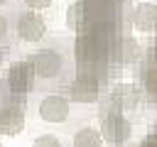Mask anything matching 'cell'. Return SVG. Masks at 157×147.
<instances>
[{
    "label": "cell",
    "instance_id": "6da1fadb",
    "mask_svg": "<svg viewBox=\"0 0 157 147\" xmlns=\"http://www.w3.org/2000/svg\"><path fill=\"white\" fill-rule=\"evenodd\" d=\"M29 69L32 76H37L39 81H54L64 71V59L56 49H39L29 59Z\"/></svg>",
    "mask_w": 157,
    "mask_h": 147
},
{
    "label": "cell",
    "instance_id": "7a4b0ae2",
    "mask_svg": "<svg viewBox=\"0 0 157 147\" xmlns=\"http://www.w3.org/2000/svg\"><path fill=\"white\" fill-rule=\"evenodd\" d=\"M101 137L105 140V142H110V145H123L128 137H130V132H132V127H130V120L123 115V113H118V110H113V113H105L103 115V123H101Z\"/></svg>",
    "mask_w": 157,
    "mask_h": 147
},
{
    "label": "cell",
    "instance_id": "3957f363",
    "mask_svg": "<svg viewBox=\"0 0 157 147\" xmlns=\"http://www.w3.org/2000/svg\"><path fill=\"white\" fill-rule=\"evenodd\" d=\"M98 93H101V83H98V76L96 74L78 71L76 78L71 81V98L76 103H96L98 100Z\"/></svg>",
    "mask_w": 157,
    "mask_h": 147
},
{
    "label": "cell",
    "instance_id": "277c9868",
    "mask_svg": "<svg viewBox=\"0 0 157 147\" xmlns=\"http://www.w3.org/2000/svg\"><path fill=\"white\" fill-rule=\"evenodd\" d=\"M37 110H39V118L44 123H64L69 118V113H71V105H69V100L64 96L49 93V96H44L39 100V108Z\"/></svg>",
    "mask_w": 157,
    "mask_h": 147
},
{
    "label": "cell",
    "instance_id": "5b68a950",
    "mask_svg": "<svg viewBox=\"0 0 157 147\" xmlns=\"http://www.w3.org/2000/svg\"><path fill=\"white\" fill-rule=\"evenodd\" d=\"M17 34L22 42H39L44 34H47V22L42 15H37L34 10L20 15L17 20Z\"/></svg>",
    "mask_w": 157,
    "mask_h": 147
},
{
    "label": "cell",
    "instance_id": "8992f818",
    "mask_svg": "<svg viewBox=\"0 0 157 147\" xmlns=\"http://www.w3.org/2000/svg\"><path fill=\"white\" fill-rule=\"evenodd\" d=\"M34 76H32V69H29V61H15L10 66V74H7V86L15 96H22L29 91Z\"/></svg>",
    "mask_w": 157,
    "mask_h": 147
},
{
    "label": "cell",
    "instance_id": "52a82bcc",
    "mask_svg": "<svg viewBox=\"0 0 157 147\" xmlns=\"http://www.w3.org/2000/svg\"><path fill=\"white\" fill-rule=\"evenodd\" d=\"M110 103L118 110H132L140 103V88L132 83H115L110 88Z\"/></svg>",
    "mask_w": 157,
    "mask_h": 147
},
{
    "label": "cell",
    "instance_id": "ba28073f",
    "mask_svg": "<svg viewBox=\"0 0 157 147\" xmlns=\"http://www.w3.org/2000/svg\"><path fill=\"white\" fill-rule=\"evenodd\" d=\"M130 20H132L135 29H140L145 34L155 32V27H157V5L155 2H140L132 10V17Z\"/></svg>",
    "mask_w": 157,
    "mask_h": 147
},
{
    "label": "cell",
    "instance_id": "9c48e42d",
    "mask_svg": "<svg viewBox=\"0 0 157 147\" xmlns=\"http://www.w3.org/2000/svg\"><path fill=\"white\" fill-rule=\"evenodd\" d=\"M22 127H25V115H22L20 108L7 105V108L0 110V132L17 135V132H22Z\"/></svg>",
    "mask_w": 157,
    "mask_h": 147
},
{
    "label": "cell",
    "instance_id": "30bf717a",
    "mask_svg": "<svg viewBox=\"0 0 157 147\" xmlns=\"http://www.w3.org/2000/svg\"><path fill=\"white\" fill-rule=\"evenodd\" d=\"M142 56V49L140 44L132 39V37H120L118 39V47H115V59L120 64H132Z\"/></svg>",
    "mask_w": 157,
    "mask_h": 147
},
{
    "label": "cell",
    "instance_id": "8fae6325",
    "mask_svg": "<svg viewBox=\"0 0 157 147\" xmlns=\"http://www.w3.org/2000/svg\"><path fill=\"white\" fill-rule=\"evenodd\" d=\"M66 24H69V29H74V32H88V17H86V10H83V5L81 2H74L69 10H66Z\"/></svg>",
    "mask_w": 157,
    "mask_h": 147
},
{
    "label": "cell",
    "instance_id": "7c38bea8",
    "mask_svg": "<svg viewBox=\"0 0 157 147\" xmlns=\"http://www.w3.org/2000/svg\"><path fill=\"white\" fill-rule=\"evenodd\" d=\"M74 147H103V137L96 127L86 125L74 135Z\"/></svg>",
    "mask_w": 157,
    "mask_h": 147
},
{
    "label": "cell",
    "instance_id": "4fadbf2b",
    "mask_svg": "<svg viewBox=\"0 0 157 147\" xmlns=\"http://www.w3.org/2000/svg\"><path fill=\"white\" fill-rule=\"evenodd\" d=\"M142 81H145V93L155 100V93H157V69H155V61L142 71Z\"/></svg>",
    "mask_w": 157,
    "mask_h": 147
},
{
    "label": "cell",
    "instance_id": "5bb4252c",
    "mask_svg": "<svg viewBox=\"0 0 157 147\" xmlns=\"http://www.w3.org/2000/svg\"><path fill=\"white\" fill-rule=\"evenodd\" d=\"M32 147H61V140L54 137V135H42L32 142Z\"/></svg>",
    "mask_w": 157,
    "mask_h": 147
},
{
    "label": "cell",
    "instance_id": "9a60e30c",
    "mask_svg": "<svg viewBox=\"0 0 157 147\" xmlns=\"http://www.w3.org/2000/svg\"><path fill=\"white\" fill-rule=\"evenodd\" d=\"M52 2H54V0H25V5H27L29 10H34V12H37V10H44V7H49Z\"/></svg>",
    "mask_w": 157,
    "mask_h": 147
},
{
    "label": "cell",
    "instance_id": "2e32d148",
    "mask_svg": "<svg viewBox=\"0 0 157 147\" xmlns=\"http://www.w3.org/2000/svg\"><path fill=\"white\" fill-rule=\"evenodd\" d=\"M5 37H7V20L0 15V42H2Z\"/></svg>",
    "mask_w": 157,
    "mask_h": 147
},
{
    "label": "cell",
    "instance_id": "e0dca14e",
    "mask_svg": "<svg viewBox=\"0 0 157 147\" xmlns=\"http://www.w3.org/2000/svg\"><path fill=\"white\" fill-rule=\"evenodd\" d=\"M2 56H5V54H2V51H0V64H2Z\"/></svg>",
    "mask_w": 157,
    "mask_h": 147
},
{
    "label": "cell",
    "instance_id": "ac0fdd59",
    "mask_svg": "<svg viewBox=\"0 0 157 147\" xmlns=\"http://www.w3.org/2000/svg\"><path fill=\"white\" fill-rule=\"evenodd\" d=\"M5 2H7V0H0V5H5Z\"/></svg>",
    "mask_w": 157,
    "mask_h": 147
},
{
    "label": "cell",
    "instance_id": "d6986e66",
    "mask_svg": "<svg viewBox=\"0 0 157 147\" xmlns=\"http://www.w3.org/2000/svg\"><path fill=\"white\" fill-rule=\"evenodd\" d=\"M0 147H2V145H0Z\"/></svg>",
    "mask_w": 157,
    "mask_h": 147
}]
</instances>
